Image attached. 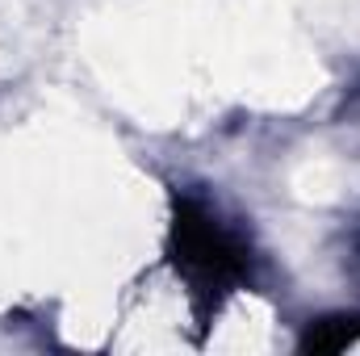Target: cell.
Returning a JSON list of instances; mask_svg holds the SVG:
<instances>
[{"label":"cell","mask_w":360,"mask_h":356,"mask_svg":"<svg viewBox=\"0 0 360 356\" xmlns=\"http://www.w3.org/2000/svg\"><path fill=\"white\" fill-rule=\"evenodd\" d=\"M168 256L184 276L201 314H210L231 289L252 281L256 252L239 227H231L218 205L201 193L172 197V227H168Z\"/></svg>","instance_id":"1"},{"label":"cell","mask_w":360,"mask_h":356,"mask_svg":"<svg viewBox=\"0 0 360 356\" xmlns=\"http://www.w3.org/2000/svg\"><path fill=\"white\" fill-rule=\"evenodd\" d=\"M356 340H360V314H327V319H314L302 331L297 348L302 352H344Z\"/></svg>","instance_id":"2"}]
</instances>
